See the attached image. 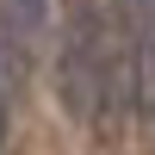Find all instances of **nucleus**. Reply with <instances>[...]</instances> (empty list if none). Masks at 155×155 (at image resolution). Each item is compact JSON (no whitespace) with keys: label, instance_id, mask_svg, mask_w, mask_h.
I'll return each mask as SVG.
<instances>
[{"label":"nucleus","instance_id":"obj_1","mask_svg":"<svg viewBox=\"0 0 155 155\" xmlns=\"http://www.w3.org/2000/svg\"><path fill=\"white\" fill-rule=\"evenodd\" d=\"M112 56H118V19L99 12V0H81L68 19L56 56V93L68 106V118L81 124H106L112 118Z\"/></svg>","mask_w":155,"mask_h":155},{"label":"nucleus","instance_id":"obj_2","mask_svg":"<svg viewBox=\"0 0 155 155\" xmlns=\"http://www.w3.org/2000/svg\"><path fill=\"white\" fill-rule=\"evenodd\" d=\"M50 25V0H0V31H6V44H37Z\"/></svg>","mask_w":155,"mask_h":155},{"label":"nucleus","instance_id":"obj_3","mask_svg":"<svg viewBox=\"0 0 155 155\" xmlns=\"http://www.w3.org/2000/svg\"><path fill=\"white\" fill-rule=\"evenodd\" d=\"M6 106H12V62H6V44H0V143H6Z\"/></svg>","mask_w":155,"mask_h":155}]
</instances>
